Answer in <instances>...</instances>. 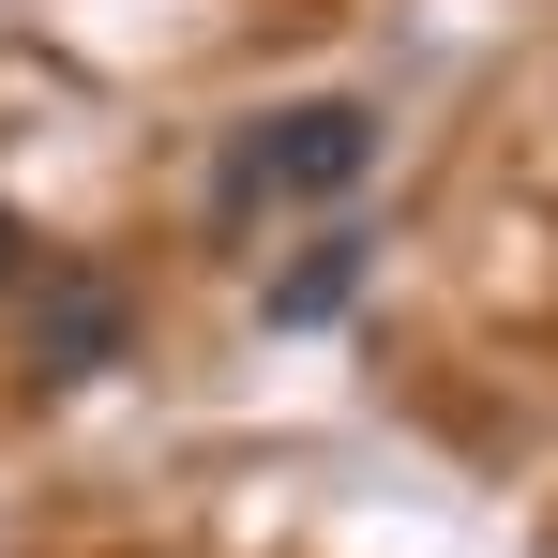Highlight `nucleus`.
Instances as JSON below:
<instances>
[{
  "mask_svg": "<svg viewBox=\"0 0 558 558\" xmlns=\"http://www.w3.org/2000/svg\"><path fill=\"white\" fill-rule=\"evenodd\" d=\"M363 167H377V106L317 92V106H287V121H257V136H242L227 196H348Z\"/></svg>",
  "mask_w": 558,
  "mask_h": 558,
  "instance_id": "f257e3e1",
  "label": "nucleus"
},
{
  "mask_svg": "<svg viewBox=\"0 0 558 558\" xmlns=\"http://www.w3.org/2000/svg\"><path fill=\"white\" fill-rule=\"evenodd\" d=\"M136 348V287L92 272V257H61V272H31V377H106Z\"/></svg>",
  "mask_w": 558,
  "mask_h": 558,
  "instance_id": "f03ea898",
  "label": "nucleus"
},
{
  "mask_svg": "<svg viewBox=\"0 0 558 558\" xmlns=\"http://www.w3.org/2000/svg\"><path fill=\"white\" fill-rule=\"evenodd\" d=\"M363 272H377V242H363V227H332L317 257H287V272H272V332H317V317H348V302H363Z\"/></svg>",
  "mask_w": 558,
  "mask_h": 558,
  "instance_id": "7ed1b4c3",
  "label": "nucleus"
},
{
  "mask_svg": "<svg viewBox=\"0 0 558 558\" xmlns=\"http://www.w3.org/2000/svg\"><path fill=\"white\" fill-rule=\"evenodd\" d=\"M15 257H31V227H15V211H0V287H15Z\"/></svg>",
  "mask_w": 558,
  "mask_h": 558,
  "instance_id": "20e7f679",
  "label": "nucleus"
}]
</instances>
